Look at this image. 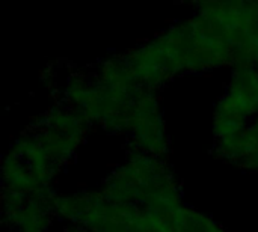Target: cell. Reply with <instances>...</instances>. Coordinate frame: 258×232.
<instances>
[{
  "instance_id": "cell-1",
  "label": "cell",
  "mask_w": 258,
  "mask_h": 232,
  "mask_svg": "<svg viewBox=\"0 0 258 232\" xmlns=\"http://www.w3.org/2000/svg\"><path fill=\"white\" fill-rule=\"evenodd\" d=\"M101 193L147 217L180 207L177 186L168 168L145 156H133L109 178Z\"/></svg>"
},
{
  "instance_id": "cell-2",
  "label": "cell",
  "mask_w": 258,
  "mask_h": 232,
  "mask_svg": "<svg viewBox=\"0 0 258 232\" xmlns=\"http://www.w3.org/2000/svg\"><path fill=\"white\" fill-rule=\"evenodd\" d=\"M56 162L33 139H24L5 162V184L11 192H29L44 189L51 178Z\"/></svg>"
},
{
  "instance_id": "cell-3",
  "label": "cell",
  "mask_w": 258,
  "mask_h": 232,
  "mask_svg": "<svg viewBox=\"0 0 258 232\" xmlns=\"http://www.w3.org/2000/svg\"><path fill=\"white\" fill-rule=\"evenodd\" d=\"M180 71L203 69L231 62V56L222 47L204 38L190 21L178 24L160 36Z\"/></svg>"
},
{
  "instance_id": "cell-4",
  "label": "cell",
  "mask_w": 258,
  "mask_h": 232,
  "mask_svg": "<svg viewBox=\"0 0 258 232\" xmlns=\"http://www.w3.org/2000/svg\"><path fill=\"white\" fill-rule=\"evenodd\" d=\"M125 59L138 82L145 88L160 85L180 71L177 62L160 38L130 53Z\"/></svg>"
},
{
  "instance_id": "cell-5",
  "label": "cell",
  "mask_w": 258,
  "mask_h": 232,
  "mask_svg": "<svg viewBox=\"0 0 258 232\" xmlns=\"http://www.w3.org/2000/svg\"><path fill=\"white\" fill-rule=\"evenodd\" d=\"M157 109L156 98L148 91H144L138 100L130 130L135 133V137L144 148L159 154L166 149V140Z\"/></svg>"
},
{
  "instance_id": "cell-6",
  "label": "cell",
  "mask_w": 258,
  "mask_h": 232,
  "mask_svg": "<svg viewBox=\"0 0 258 232\" xmlns=\"http://www.w3.org/2000/svg\"><path fill=\"white\" fill-rule=\"evenodd\" d=\"M172 232H225L221 229L210 217L189 210L186 207H180L177 217H175V225Z\"/></svg>"
},
{
  "instance_id": "cell-7",
  "label": "cell",
  "mask_w": 258,
  "mask_h": 232,
  "mask_svg": "<svg viewBox=\"0 0 258 232\" xmlns=\"http://www.w3.org/2000/svg\"><path fill=\"white\" fill-rule=\"evenodd\" d=\"M73 232H92V231H86V229H80V228H79V229H76V231H73Z\"/></svg>"
}]
</instances>
